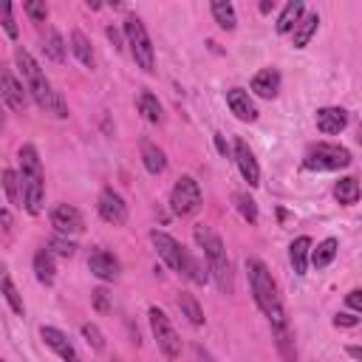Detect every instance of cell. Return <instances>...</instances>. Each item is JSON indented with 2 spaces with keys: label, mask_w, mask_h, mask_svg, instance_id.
Instances as JSON below:
<instances>
[{
  "label": "cell",
  "mask_w": 362,
  "mask_h": 362,
  "mask_svg": "<svg viewBox=\"0 0 362 362\" xmlns=\"http://www.w3.org/2000/svg\"><path fill=\"white\" fill-rule=\"evenodd\" d=\"M3 187H6V195L11 204H20V178L14 170H6L3 173Z\"/></svg>",
  "instance_id": "obj_36"
},
{
  "label": "cell",
  "mask_w": 362,
  "mask_h": 362,
  "mask_svg": "<svg viewBox=\"0 0 362 362\" xmlns=\"http://www.w3.org/2000/svg\"><path fill=\"white\" fill-rule=\"evenodd\" d=\"M201 204H204V195H201L198 181H195L192 175H181V178L175 181L173 192H170V206H173V212L181 215V218H187V215L198 212Z\"/></svg>",
  "instance_id": "obj_9"
},
{
  "label": "cell",
  "mask_w": 362,
  "mask_h": 362,
  "mask_svg": "<svg viewBox=\"0 0 362 362\" xmlns=\"http://www.w3.org/2000/svg\"><path fill=\"white\" fill-rule=\"evenodd\" d=\"M215 147H218V150H221V153H223V156H226V141H223V139H221V136H215Z\"/></svg>",
  "instance_id": "obj_43"
},
{
  "label": "cell",
  "mask_w": 362,
  "mask_h": 362,
  "mask_svg": "<svg viewBox=\"0 0 362 362\" xmlns=\"http://www.w3.org/2000/svg\"><path fill=\"white\" fill-rule=\"evenodd\" d=\"M139 113H141L150 124H158V122H161V105H158V99H156L150 90H141V93H139Z\"/></svg>",
  "instance_id": "obj_32"
},
{
  "label": "cell",
  "mask_w": 362,
  "mask_h": 362,
  "mask_svg": "<svg viewBox=\"0 0 362 362\" xmlns=\"http://www.w3.org/2000/svg\"><path fill=\"white\" fill-rule=\"evenodd\" d=\"M141 164H144V170H147V173L158 175V173H164V170H167V156H164V150H161L156 141L141 139Z\"/></svg>",
  "instance_id": "obj_19"
},
{
  "label": "cell",
  "mask_w": 362,
  "mask_h": 362,
  "mask_svg": "<svg viewBox=\"0 0 362 362\" xmlns=\"http://www.w3.org/2000/svg\"><path fill=\"white\" fill-rule=\"evenodd\" d=\"M71 51L76 54V59L85 68H93V48H90V42H88V37L82 31H74L71 34Z\"/></svg>",
  "instance_id": "obj_31"
},
{
  "label": "cell",
  "mask_w": 362,
  "mask_h": 362,
  "mask_svg": "<svg viewBox=\"0 0 362 362\" xmlns=\"http://www.w3.org/2000/svg\"><path fill=\"white\" fill-rule=\"evenodd\" d=\"M124 37H127V45H130V54H133L136 65L150 74L153 65H156V51H153V42H150V34H147L144 23L139 17H127L124 20Z\"/></svg>",
  "instance_id": "obj_5"
},
{
  "label": "cell",
  "mask_w": 362,
  "mask_h": 362,
  "mask_svg": "<svg viewBox=\"0 0 362 362\" xmlns=\"http://www.w3.org/2000/svg\"><path fill=\"white\" fill-rule=\"evenodd\" d=\"M150 240H153L158 257H161L173 272H178V274H187V272H189V266H192V255H189L173 235L156 229V232H150Z\"/></svg>",
  "instance_id": "obj_8"
},
{
  "label": "cell",
  "mask_w": 362,
  "mask_h": 362,
  "mask_svg": "<svg viewBox=\"0 0 362 362\" xmlns=\"http://www.w3.org/2000/svg\"><path fill=\"white\" fill-rule=\"evenodd\" d=\"M51 223L57 229V235H79L85 229V218L76 206L71 204H57L51 209Z\"/></svg>",
  "instance_id": "obj_10"
},
{
  "label": "cell",
  "mask_w": 362,
  "mask_h": 362,
  "mask_svg": "<svg viewBox=\"0 0 362 362\" xmlns=\"http://www.w3.org/2000/svg\"><path fill=\"white\" fill-rule=\"evenodd\" d=\"M272 8H274V3H269V0H263V3H260V11H263V14H266V11H272Z\"/></svg>",
  "instance_id": "obj_44"
},
{
  "label": "cell",
  "mask_w": 362,
  "mask_h": 362,
  "mask_svg": "<svg viewBox=\"0 0 362 362\" xmlns=\"http://www.w3.org/2000/svg\"><path fill=\"white\" fill-rule=\"evenodd\" d=\"M0 294L6 297V303L11 305V311L14 314H25V305H23V297H20V291H17V286L11 283V277H8V269L0 263Z\"/></svg>",
  "instance_id": "obj_22"
},
{
  "label": "cell",
  "mask_w": 362,
  "mask_h": 362,
  "mask_svg": "<svg viewBox=\"0 0 362 362\" xmlns=\"http://www.w3.org/2000/svg\"><path fill=\"white\" fill-rule=\"evenodd\" d=\"M235 161H238L240 175L249 181V187H257V184H260V170H257L255 153L249 150V144H246L243 139H235Z\"/></svg>",
  "instance_id": "obj_14"
},
{
  "label": "cell",
  "mask_w": 362,
  "mask_h": 362,
  "mask_svg": "<svg viewBox=\"0 0 362 362\" xmlns=\"http://www.w3.org/2000/svg\"><path fill=\"white\" fill-rule=\"evenodd\" d=\"M116 362H119V359H116Z\"/></svg>",
  "instance_id": "obj_48"
},
{
  "label": "cell",
  "mask_w": 362,
  "mask_h": 362,
  "mask_svg": "<svg viewBox=\"0 0 362 362\" xmlns=\"http://www.w3.org/2000/svg\"><path fill=\"white\" fill-rule=\"evenodd\" d=\"M40 337L45 339V345H48L62 362H82V356L76 354V348L71 345V339H68L59 328H54V325H42V328H40Z\"/></svg>",
  "instance_id": "obj_12"
},
{
  "label": "cell",
  "mask_w": 362,
  "mask_h": 362,
  "mask_svg": "<svg viewBox=\"0 0 362 362\" xmlns=\"http://www.w3.org/2000/svg\"><path fill=\"white\" fill-rule=\"evenodd\" d=\"M362 291L359 288H354V291H348V305L354 308V311H362V297H359Z\"/></svg>",
  "instance_id": "obj_41"
},
{
  "label": "cell",
  "mask_w": 362,
  "mask_h": 362,
  "mask_svg": "<svg viewBox=\"0 0 362 362\" xmlns=\"http://www.w3.org/2000/svg\"><path fill=\"white\" fill-rule=\"evenodd\" d=\"M303 11H305V6H303L300 0L286 3V8H283L280 17H277V34H288V31L297 25V20L303 17Z\"/></svg>",
  "instance_id": "obj_26"
},
{
  "label": "cell",
  "mask_w": 362,
  "mask_h": 362,
  "mask_svg": "<svg viewBox=\"0 0 362 362\" xmlns=\"http://www.w3.org/2000/svg\"><path fill=\"white\" fill-rule=\"evenodd\" d=\"M147 317H150V328H153V337H156L158 351H161L167 359H178V356H181V337L175 334L170 317H167L161 308H156V305H150Z\"/></svg>",
  "instance_id": "obj_7"
},
{
  "label": "cell",
  "mask_w": 362,
  "mask_h": 362,
  "mask_svg": "<svg viewBox=\"0 0 362 362\" xmlns=\"http://www.w3.org/2000/svg\"><path fill=\"white\" fill-rule=\"evenodd\" d=\"M42 51H45L48 59H54V62H65V57H68V45H65V40H62V34H59L57 28H48V31H45V37H42Z\"/></svg>",
  "instance_id": "obj_23"
},
{
  "label": "cell",
  "mask_w": 362,
  "mask_h": 362,
  "mask_svg": "<svg viewBox=\"0 0 362 362\" xmlns=\"http://www.w3.org/2000/svg\"><path fill=\"white\" fill-rule=\"evenodd\" d=\"M226 105L240 122H255L257 119V107H255V102L249 99V93L243 88H229L226 90Z\"/></svg>",
  "instance_id": "obj_16"
},
{
  "label": "cell",
  "mask_w": 362,
  "mask_h": 362,
  "mask_svg": "<svg viewBox=\"0 0 362 362\" xmlns=\"http://www.w3.org/2000/svg\"><path fill=\"white\" fill-rule=\"evenodd\" d=\"M48 252H51V255H59V257H65V260H68V257H74V255H76V243H74V240H68L65 235H54V238L48 240Z\"/></svg>",
  "instance_id": "obj_34"
},
{
  "label": "cell",
  "mask_w": 362,
  "mask_h": 362,
  "mask_svg": "<svg viewBox=\"0 0 362 362\" xmlns=\"http://www.w3.org/2000/svg\"><path fill=\"white\" fill-rule=\"evenodd\" d=\"M99 215H102V221H107V223H113V226H122L124 221H127V204H124V198L116 192V189H102L99 192Z\"/></svg>",
  "instance_id": "obj_11"
},
{
  "label": "cell",
  "mask_w": 362,
  "mask_h": 362,
  "mask_svg": "<svg viewBox=\"0 0 362 362\" xmlns=\"http://www.w3.org/2000/svg\"><path fill=\"white\" fill-rule=\"evenodd\" d=\"M334 198H337L339 204H345V206L356 204V201H359V181H356L354 175L339 178V181H337V187H334Z\"/></svg>",
  "instance_id": "obj_27"
},
{
  "label": "cell",
  "mask_w": 362,
  "mask_h": 362,
  "mask_svg": "<svg viewBox=\"0 0 362 362\" xmlns=\"http://www.w3.org/2000/svg\"><path fill=\"white\" fill-rule=\"evenodd\" d=\"M334 325H337V328H339V325H342V328H354V325H359V317H354V314H337V317H334Z\"/></svg>",
  "instance_id": "obj_40"
},
{
  "label": "cell",
  "mask_w": 362,
  "mask_h": 362,
  "mask_svg": "<svg viewBox=\"0 0 362 362\" xmlns=\"http://www.w3.org/2000/svg\"><path fill=\"white\" fill-rule=\"evenodd\" d=\"M209 8H212V17H215V23H218L221 28L232 31V28L238 25V17H235V6H232V3H226V0H215Z\"/></svg>",
  "instance_id": "obj_29"
},
{
  "label": "cell",
  "mask_w": 362,
  "mask_h": 362,
  "mask_svg": "<svg viewBox=\"0 0 362 362\" xmlns=\"http://www.w3.org/2000/svg\"><path fill=\"white\" fill-rule=\"evenodd\" d=\"M308 252H311V238L308 235H300V238L291 240L288 260H291V266H294L297 274H305V269H308Z\"/></svg>",
  "instance_id": "obj_20"
},
{
  "label": "cell",
  "mask_w": 362,
  "mask_h": 362,
  "mask_svg": "<svg viewBox=\"0 0 362 362\" xmlns=\"http://www.w3.org/2000/svg\"><path fill=\"white\" fill-rule=\"evenodd\" d=\"M6 127V116H3V107H0V130Z\"/></svg>",
  "instance_id": "obj_46"
},
{
  "label": "cell",
  "mask_w": 362,
  "mask_h": 362,
  "mask_svg": "<svg viewBox=\"0 0 362 362\" xmlns=\"http://www.w3.org/2000/svg\"><path fill=\"white\" fill-rule=\"evenodd\" d=\"M252 90H255L257 96H263V99L277 96V90H280V74H277L274 68L257 71V74L252 76Z\"/></svg>",
  "instance_id": "obj_18"
},
{
  "label": "cell",
  "mask_w": 362,
  "mask_h": 362,
  "mask_svg": "<svg viewBox=\"0 0 362 362\" xmlns=\"http://www.w3.org/2000/svg\"><path fill=\"white\" fill-rule=\"evenodd\" d=\"M274 334V345L283 356V362H297V348H294V334H291V325H280V328H272Z\"/></svg>",
  "instance_id": "obj_25"
},
{
  "label": "cell",
  "mask_w": 362,
  "mask_h": 362,
  "mask_svg": "<svg viewBox=\"0 0 362 362\" xmlns=\"http://www.w3.org/2000/svg\"><path fill=\"white\" fill-rule=\"evenodd\" d=\"M14 62H17V68L23 71V76H25V88H28L31 99L37 102V107L45 110V113H54V116L65 119V116H68L65 99H62L59 90L51 88V82L45 79L42 68L37 65V59H34L25 48H17V51H14Z\"/></svg>",
  "instance_id": "obj_1"
},
{
  "label": "cell",
  "mask_w": 362,
  "mask_h": 362,
  "mask_svg": "<svg viewBox=\"0 0 362 362\" xmlns=\"http://www.w3.org/2000/svg\"><path fill=\"white\" fill-rule=\"evenodd\" d=\"M195 243L204 249V257H206V269L218 286L221 294H229L232 291V269H229V257H226V249H223V240L209 229V226H195Z\"/></svg>",
  "instance_id": "obj_4"
},
{
  "label": "cell",
  "mask_w": 362,
  "mask_h": 362,
  "mask_svg": "<svg viewBox=\"0 0 362 362\" xmlns=\"http://www.w3.org/2000/svg\"><path fill=\"white\" fill-rule=\"evenodd\" d=\"M34 274H37V280H40L42 286H51V283H54L57 266H54V255H51L48 249H40V252L34 255Z\"/></svg>",
  "instance_id": "obj_24"
},
{
  "label": "cell",
  "mask_w": 362,
  "mask_h": 362,
  "mask_svg": "<svg viewBox=\"0 0 362 362\" xmlns=\"http://www.w3.org/2000/svg\"><path fill=\"white\" fill-rule=\"evenodd\" d=\"M348 354H351V356H354V359H359V356H362V351H359V348H356V345H351V348H348Z\"/></svg>",
  "instance_id": "obj_45"
},
{
  "label": "cell",
  "mask_w": 362,
  "mask_h": 362,
  "mask_svg": "<svg viewBox=\"0 0 362 362\" xmlns=\"http://www.w3.org/2000/svg\"><path fill=\"white\" fill-rule=\"evenodd\" d=\"M0 99L11 107V110H25V90L17 82V76L11 74V68H0Z\"/></svg>",
  "instance_id": "obj_13"
},
{
  "label": "cell",
  "mask_w": 362,
  "mask_h": 362,
  "mask_svg": "<svg viewBox=\"0 0 362 362\" xmlns=\"http://www.w3.org/2000/svg\"><path fill=\"white\" fill-rule=\"evenodd\" d=\"M93 308L96 311H110V297H107L105 288H96L93 291Z\"/></svg>",
  "instance_id": "obj_39"
},
{
  "label": "cell",
  "mask_w": 362,
  "mask_h": 362,
  "mask_svg": "<svg viewBox=\"0 0 362 362\" xmlns=\"http://www.w3.org/2000/svg\"><path fill=\"white\" fill-rule=\"evenodd\" d=\"M82 337L93 351H105V337L93 322H82Z\"/></svg>",
  "instance_id": "obj_35"
},
{
  "label": "cell",
  "mask_w": 362,
  "mask_h": 362,
  "mask_svg": "<svg viewBox=\"0 0 362 362\" xmlns=\"http://www.w3.org/2000/svg\"><path fill=\"white\" fill-rule=\"evenodd\" d=\"M0 362H3V359H0Z\"/></svg>",
  "instance_id": "obj_47"
},
{
  "label": "cell",
  "mask_w": 362,
  "mask_h": 362,
  "mask_svg": "<svg viewBox=\"0 0 362 362\" xmlns=\"http://www.w3.org/2000/svg\"><path fill=\"white\" fill-rule=\"evenodd\" d=\"M348 124V110L345 107H320L317 110V130L325 136H334L339 130H345Z\"/></svg>",
  "instance_id": "obj_17"
},
{
  "label": "cell",
  "mask_w": 362,
  "mask_h": 362,
  "mask_svg": "<svg viewBox=\"0 0 362 362\" xmlns=\"http://www.w3.org/2000/svg\"><path fill=\"white\" fill-rule=\"evenodd\" d=\"M317 25H320V17L311 11V14H303L300 20H297V25L291 28V34H294V48H305L308 42H311V37L317 34Z\"/></svg>",
  "instance_id": "obj_21"
},
{
  "label": "cell",
  "mask_w": 362,
  "mask_h": 362,
  "mask_svg": "<svg viewBox=\"0 0 362 362\" xmlns=\"http://www.w3.org/2000/svg\"><path fill=\"white\" fill-rule=\"evenodd\" d=\"M348 164H351V150H345L339 144H328V141H320V144L308 147V153L303 158V167L305 170H320V173L342 170Z\"/></svg>",
  "instance_id": "obj_6"
},
{
  "label": "cell",
  "mask_w": 362,
  "mask_h": 362,
  "mask_svg": "<svg viewBox=\"0 0 362 362\" xmlns=\"http://www.w3.org/2000/svg\"><path fill=\"white\" fill-rule=\"evenodd\" d=\"M107 40L113 42V48H122V34H119L113 25H107Z\"/></svg>",
  "instance_id": "obj_42"
},
{
  "label": "cell",
  "mask_w": 362,
  "mask_h": 362,
  "mask_svg": "<svg viewBox=\"0 0 362 362\" xmlns=\"http://www.w3.org/2000/svg\"><path fill=\"white\" fill-rule=\"evenodd\" d=\"M232 201H235L238 212L243 215V221H249V223H257V206H255V201H252L246 192H235V195H232Z\"/></svg>",
  "instance_id": "obj_33"
},
{
  "label": "cell",
  "mask_w": 362,
  "mask_h": 362,
  "mask_svg": "<svg viewBox=\"0 0 362 362\" xmlns=\"http://www.w3.org/2000/svg\"><path fill=\"white\" fill-rule=\"evenodd\" d=\"M178 308H181V314H184L192 325H204V308H201V303H198L189 291H181V294H178Z\"/></svg>",
  "instance_id": "obj_28"
},
{
  "label": "cell",
  "mask_w": 362,
  "mask_h": 362,
  "mask_svg": "<svg viewBox=\"0 0 362 362\" xmlns=\"http://www.w3.org/2000/svg\"><path fill=\"white\" fill-rule=\"evenodd\" d=\"M246 274H249V286H252L255 303H257V308L266 314L269 325H272V328L288 325L283 300H280V294H277V283H274L272 272L266 269V263L257 260V257H249V260H246Z\"/></svg>",
  "instance_id": "obj_2"
},
{
  "label": "cell",
  "mask_w": 362,
  "mask_h": 362,
  "mask_svg": "<svg viewBox=\"0 0 362 362\" xmlns=\"http://www.w3.org/2000/svg\"><path fill=\"white\" fill-rule=\"evenodd\" d=\"M88 269H90L99 280H105V283H110V280L119 277V260H116L110 252H105V249H93V252H90Z\"/></svg>",
  "instance_id": "obj_15"
},
{
  "label": "cell",
  "mask_w": 362,
  "mask_h": 362,
  "mask_svg": "<svg viewBox=\"0 0 362 362\" xmlns=\"http://www.w3.org/2000/svg\"><path fill=\"white\" fill-rule=\"evenodd\" d=\"M337 246H339V243H337V238H325L314 252H308V255H311L314 269H325V266L337 257Z\"/></svg>",
  "instance_id": "obj_30"
},
{
  "label": "cell",
  "mask_w": 362,
  "mask_h": 362,
  "mask_svg": "<svg viewBox=\"0 0 362 362\" xmlns=\"http://www.w3.org/2000/svg\"><path fill=\"white\" fill-rule=\"evenodd\" d=\"M0 23L6 28V34L11 40H17V23H14V14H11V3L8 0H0Z\"/></svg>",
  "instance_id": "obj_37"
},
{
  "label": "cell",
  "mask_w": 362,
  "mask_h": 362,
  "mask_svg": "<svg viewBox=\"0 0 362 362\" xmlns=\"http://www.w3.org/2000/svg\"><path fill=\"white\" fill-rule=\"evenodd\" d=\"M17 158H20V175H17L20 178V201L25 206V212L37 215L45 201V181H42V164H40L37 147L23 144Z\"/></svg>",
  "instance_id": "obj_3"
},
{
  "label": "cell",
  "mask_w": 362,
  "mask_h": 362,
  "mask_svg": "<svg viewBox=\"0 0 362 362\" xmlns=\"http://www.w3.org/2000/svg\"><path fill=\"white\" fill-rule=\"evenodd\" d=\"M23 11H25L34 23H45V20H48V6H45V3L28 0V3H23Z\"/></svg>",
  "instance_id": "obj_38"
}]
</instances>
